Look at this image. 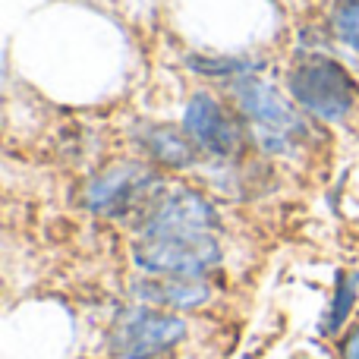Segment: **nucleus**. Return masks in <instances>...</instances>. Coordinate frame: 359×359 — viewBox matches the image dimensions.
<instances>
[{
  "label": "nucleus",
  "instance_id": "f257e3e1",
  "mask_svg": "<svg viewBox=\"0 0 359 359\" xmlns=\"http://www.w3.org/2000/svg\"><path fill=\"white\" fill-rule=\"evenodd\" d=\"M290 92L309 114L322 120H341L353 111L356 104V86L344 67L325 57L303 60L290 76Z\"/></svg>",
  "mask_w": 359,
  "mask_h": 359
},
{
  "label": "nucleus",
  "instance_id": "f03ea898",
  "mask_svg": "<svg viewBox=\"0 0 359 359\" xmlns=\"http://www.w3.org/2000/svg\"><path fill=\"white\" fill-rule=\"evenodd\" d=\"M136 262L164 278H202L221 262V249L205 236H145L136 246Z\"/></svg>",
  "mask_w": 359,
  "mask_h": 359
},
{
  "label": "nucleus",
  "instance_id": "7ed1b4c3",
  "mask_svg": "<svg viewBox=\"0 0 359 359\" xmlns=\"http://www.w3.org/2000/svg\"><path fill=\"white\" fill-rule=\"evenodd\" d=\"M233 95H236V104L243 107V114L259 126V139L271 151H278V145L284 149L290 139H297L306 133L299 114L293 111L268 82L246 76V79H240L233 86Z\"/></svg>",
  "mask_w": 359,
  "mask_h": 359
},
{
  "label": "nucleus",
  "instance_id": "20e7f679",
  "mask_svg": "<svg viewBox=\"0 0 359 359\" xmlns=\"http://www.w3.org/2000/svg\"><path fill=\"white\" fill-rule=\"evenodd\" d=\"M186 334L183 318L161 316L151 309H130L117 318L111 347L123 359H151L177 347Z\"/></svg>",
  "mask_w": 359,
  "mask_h": 359
},
{
  "label": "nucleus",
  "instance_id": "39448f33",
  "mask_svg": "<svg viewBox=\"0 0 359 359\" xmlns=\"http://www.w3.org/2000/svg\"><path fill=\"white\" fill-rule=\"evenodd\" d=\"M217 227V211L198 192L177 189L161 196L145 217V236H205Z\"/></svg>",
  "mask_w": 359,
  "mask_h": 359
},
{
  "label": "nucleus",
  "instance_id": "423d86ee",
  "mask_svg": "<svg viewBox=\"0 0 359 359\" xmlns=\"http://www.w3.org/2000/svg\"><path fill=\"white\" fill-rule=\"evenodd\" d=\"M183 126L192 136V142H196L198 149L211 151V155L230 158L240 151V130H236L230 114L224 111L211 95H196V98L189 101Z\"/></svg>",
  "mask_w": 359,
  "mask_h": 359
},
{
  "label": "nucleus",
  "instance_id": "0eeeda50",
  "mask_svg": "<svg viewBox=\"0 0 359 359\" xmlns=\"http://www.w3.org/2000/svg\"><path fill=\"white\" fill-rule=\"evenodd\" d=\"M149 183H151V174L142 164H120V168L101 174L88 186L86 205L92 211H98V215H117V211H123Z\"/></svg>",
  "mask_w": 359,
  "mask_h": 359
},
{
  "label": "nucleus",
  "instance_id": "6e6552de",
  "mask_svg": "<svg viewBox=\"0 0 359 359\" xmlns=\"http://www.w3.org/2000/svg\"><path fill=\"white\" fill-rule=\"evenodd\" d=\"M136 293L145 303L168 306V309H196L208 299V287L198 278H164V280H145L136 287Z\"/></svg>",
  "mask_w": 359,
  "mask_h": 359
},
{
  "label": "nucleus",
  "instance_id": "1a4fd4ad",
  "mask_svg": "<svg viewBox=\"0 0 359 359\" xmlns=\"http://www.w3.org/2000/svg\"><path fill=\"white\" fill-rule=\"evenodd\" d=\"M145 145H149V151L158 158V161L170 164V168H183V164L192 161L189 142H186L183 136H177L174 130H168V126L149 130V136H145Z\"/></svg>",
  "mask_w": 359,
  "mask_h": 359
},
{
  "label": "nucleus",
  "instance_id": "9d476101",
  "mask_svg": "<svg viewBox=\"0 0 359 359\" xmlns=\"http://www.w3.org/2000/svg\"><path fill=\"white\" fill-rule=\"evenodd\" d=\"M356 284H359V278H356V274H341V278H337L334 299H331V309H328V316H325V325H322V331H325V334H334V331L341 328L344 322H347V316H350V312H353Z\"/></svg>",
  "mask_w": 359,
  "mask_h": 359
},
{
  "label": "nucleus",
  "instance_id": "9b49d317",
  "mask_svg": "<svg viewBox=\"0 0 359 359\" xmlns=\"http://www.w3.org/2000/svg\"><path fill=\"white\" fill-rule=\"evenodd\" d=\"M334 29H337V35H341V41L350 44L359 54V0H347V4L337 10Z\"/></svg>",
  "mask_w": 359,
  "mask_h": 359
},
{
  "label": "nucleus",
  "instance_id": "f8f14e48",
  "mask_svg": "<svg viewBox=\"0 0 359 359\" xmlns=\"http://www.w3.org/2000/svg\"><path fill=\"white\" fill-rule=\"evenodd\" d=\"M344 359H359V328L353 331V337L347 341V347H344Z\"/></svg>",
  "mask_w": 359,
  "mask_h": 359
}]
</instances>
